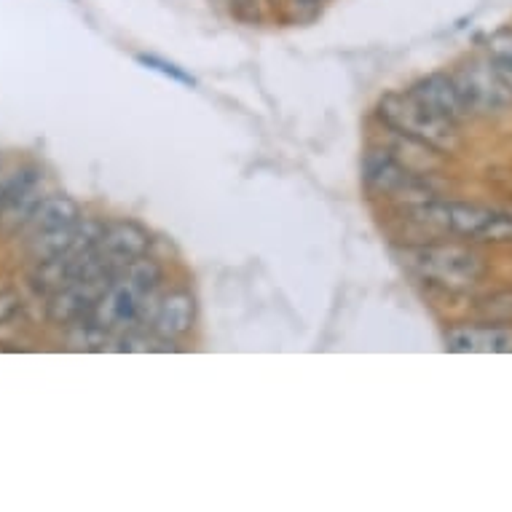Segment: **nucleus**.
I'll list each match as a JSON object with an SVG mask.
<instances>
[{
  "instance_id": "nucleus-11",
  "label": "nucleus",
  "mask_w": 512,
  "mask_h": 512,
  "mask_svg": "<svg viewBox=\"0 0 512 512\" xmlns=\"http://www.w3.org/2000/svg\"><path fill=\"white\" fill-rule=\"evenodd\" d=\"M81 220V207L73 202L70 196H46L38 199V204L27 218V226L33 234H46V231H59V228H68Z\"/></svg>"
},
{
  "instance_id": "nucleus-12",
  "label": "nucleus",
  "mask_w": 512,
  "mask_h": 512,
  "mask_svg": "<svg viewBox=\"0 0 512 512\" xmlns=\"http://www.w3.org/2000/svg\"><path fill=\"white\" fill-rule=\"evenodd\" d=\"M488 57L494 59L496 65L512 78V33L510 30H499L488 38Z\"/></svg>"
},
{
  "instance_id": "nucleus-15",
  "label": "nucleus",
  "mask_w": 512,
  "mask_h": 512,
  "mask_svg": "<svg viewBox=\"0 0 512 512\" xmlns=\"http://www.w3.org/2000/svg\"><path fill=\"white\" fill-rule=\"evenodd\" d=\"M140 59H143L145 65H156V68H159L161 73H167V76L177 78V81H183V84H194V81H191V78L183 76V73H180V70H175V68H172V65H167V62H159V59H153V57H140Z\"/></svg>"
},
{
  "instance_id": "nucleus-7",
  "label": "nucleus",
  "mask_w": 512,
  "mask_h": 512,
  "mask_svg": "<svg viewBox=\"0 0 512 512\" xmlns=\"http://www.w3.org/2000/svg\"><path fill=\"white\" fill-rule=\"evenodd\" d=\"M196 322V298L183 287L167 290V293L156 298V309H153L151 330L153 336L161 341H180L191 330Z\"/></svg>"
},
{
  "instance_id": "nucleus-6",
  "label": "nucleus",
  "mask_w": 512,
  "mask_h": 512,
  "mask_svg": "<svg viewBox=\"0 0 512 512\" xmlns=\"http://www.w3.org/2000/svg\"><path fill=\"white\" fill-rule=\"evenodd\" d=\"M451 78L470 116H502L512 110V78L491 57L464 62Z\"/></svg>"
},
{
  "instance_id": "nucleus-3",
  "label": "nucleus",
  "mask_w": 512,
  "mask_h": 512,
  "mask_svg": "<svg viewBox=\"0 0 512 512\" xmlns=\"http://www.w3.org/2000/svg\"><path fill=\"white\" fill-rule=\"evenodd\" d=\"M376 116L389 132L403 137L405 143L424 145L437 153H454L459 148V126L437 116L411 92H389L378 100Z\"/></svg>"
},
{
  "instance_id": "nucleus-4",
  "label": "nucleus",
  "mask_w": 512,
  "mask_h": 512,
  "mask_svg": "<svg viewBox=\"0 0 512 512\" xmlns=\"http://www.w3.org/2000/svg\"><path fill=\"white\" fill-rule=\"evenodd\" d=\"M408 266L429 285L443 290H470L488 274L486 258L464 244H424L408 252Z\"/></svg>"
},
{
  "instance_id": "nucleus-10",
  "label": "nucleus",
  "mask_w": 512,
  "mask_h": 512,
  "mask_svg": "<svg viewBox=\"0 0 512 512\" xmlns=\"http://www.w3.org/2000/svg\"><path fill=\"white\" fill-rule=\"evenodd\" d=\"M102 255L108 258L116 269H124L126 263L145 258L151 250V236L143 226L129 223V220H118L105 226V234L100 239Z\"/></svg>"
},
{
  "instance_id": "nucleus-1",
  "label": "nucleus",
  "mask_w": 512,
  "mask_h": 512,
  "mask_svg": "<svg viewBox=\"0 0 512 512\" xmlns=\"http://www.w3.org/2000/svg\"><path fill=\"white\" fill-rule=\"evenodd\" d=\"M164 271L153 258H137L118 271L92 311V319L105 333H135L156 301Z\"/></svg>"
},
{
  "instance_id": "nucleus-16",
  "label": "nucleus",
  "mask_w": 512,
  "mask_h": 512,
  "mask_svg": "<svg viewBox=\"0 0 512 512\" xmlns=\"http://www.w3.org/2000/svg\"><path fill=\"white\" fill-rule=\"evenodd\" d=\"M285 3H290V9H293L295 14H311V11L319 9L322 0H285Z\"/></svg>"
},
{
  "instance_id": "nucleus-18",
  "label": "nucleus",
  "mask_w": 512,
  "mask_h": 512,
  "mask_svg": "<svg viewBox=\"0 0 512 512\" xmlns=\"http://www.w3.org/2000/svg\"><path fill=\"white\" fill-rule=\"evenodd\" d=\"M226 3H228V0H226Z\"/></svg>"
},
{
  "instance_id": "nucleus-9",
  "label": "nucleus",
  "mask_w": 512,
  "mask_h": 512,
  "mask_svg": "<svg viewBox=\"0 0 512 512\" xmlns=\"http://www.w3.org/2000/svg\"><path fill=\"white\" fill-rule=\"evenodd\" d=\"M419 102H424L429 110H435L437 116H443L445 121L462 126L470 113L464 108L459 89H456L454 78L445 76V73H432V76L419 78L416 84L408 89Z\"/></svg>"
},
{
  "instance_id": "nucleus-14",
  "label": "nucleus",
  "mask_w": 512,
  "mask_h": 512,
  "mask_svg": "<svg viewBox=\"0 0 512 512\" xmlns=\"http://www.w3.org/2000/svg\"><path fill=\"white\" fill-rule=\"evenodd\" d=\"M17 311H19V295L6 293V290H3V293H0V325H3V322H9Z\"/></svg>"
},
{
  "instance_id": "nucleus-13",
  "label": "nucleus",
  "mask_w": 512,
  "mask_h": 512,
  "mask_svg": "<svg viewBox=\"0 0 512 512\" xmlns=\"http://www.w3.org/2000/svg\"><path fill=\"white\" fill-rule=\"evenodd\" d=\"M480 314L488 319V322H512V293H499L494 298H488L483 306H480Z\"/></svg>"
},
{
  "instance_id": "nucleus-8",
  "label": "nucleus",
  "mask_w": 512,
  "mask_h": 512,
  "mask_svg": "<svg viewBox=\"0 0 512 512\" xmlns=\"http://www.w3.org/2000/svg\"><path fill=\"white\" fill-rule=\"evenodd\" d=\"M445 349L456 354H510L512 325L504 322L459 325L445 333Z\"/></svg>"
},
{
  "instance_id": "nucleus-5",
  "label": "nucleus",
  "mask_w": 512,
  "mask_h": 512,
  "mask_svg": "<svg viewBox=\"0 0 512 512\" xmlns=\"http://www.w3.org/2000/svg\"><path fill=\"white\" fill-rule=\"evenodd\" d=\"M362 183L370 194L397 199L403 204L437 199V191L429 183V177L408 167L403 159H397L395 153L387 151V148H370L362 156Z\"/></svg>"
},
{
  "instance_id": "nucleus-17",
  "label": "nucleus",
  "mask_w": 512,
  "mask_h": 512,
  "mask_svg": "<svg viewBox=\"0 0 512 512\" xmlns=\"http://www.w3.org/2000/svg\"><path fill=\"white\" fill-rule=\"evenodd\" d=\"M269 3H274V6H277V3H285V0H269Z\"/></svg>"
},
{
  "instance_id": "nucleus-2",
  "label": "nucleus",
  "mask_w": 512,
  "mask_h": 512,
  "mask_svg": "<svg viewBox=\"0 0 512 512\" xmlns=\"http://www.w3.org/2000/svg\"><path fill=\"white\" fill-rule=\"evenodd\" d=\"M403 215L421 228H432L437 234L462 236L472 242H512V212L480 207L467 202H427L403 204Z\"/></svg>"
}]
</instances>
